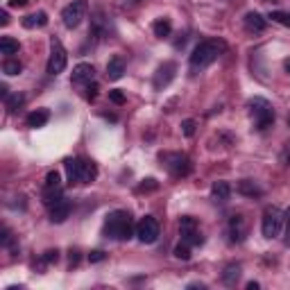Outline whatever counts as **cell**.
Here are the masks:
<instances>
[{
    "instance_id": "9c48e42d",
    "label": "cell",
    "mask_w": 290,
    "mask_h": 290,
    "mask_svg": "<svg viewBox=\"0 0 290 290\" xmlns=\"http://www.w3.org/2000/svg\"><path fill=\"white\" fill-rule=\"evenodd\" d=\"M136 238L143 245H152L159 238V222H156V218H152V215L141 218V222L136 225Z\"/></svg>"
},
{
    "instance_id": "5b68a950",
    "label": "cell",
    "mask_w": 290,
    "mask_h": 290,
    "mask_svg": "<svg viewBox=\"0 0 290 290\" xmlns=\"http://www.w3.org/2000/svg\"><path fill=\"white\" fill-rule=\"evenodd\" d=\"M249 113H252L256 129H261V132L274 123V109L265 97H252L249 100Z\"/></svg>"
},
{
    "instance_id": "4316f807",
    "label": "cell",
    "mask_w": 290,
    "mask_h": 290,
    "mask_svg": "<svg viewBox=\"0 0 290 290\" xmlns=\"http://www.w3.org/2000/svg\"><path fill=\"white\" fill-rule=\"evenodd\" d=\"M175 256L182 258V261H188V258H191V245L182 241V242L177 245V247H175Z\"/></svg>"
},
{
    "instance_id": "f35d334b",
    "label": "cell",
    "mask_w": 290,
    "mask_h": 290,
    "mask_svg": "<svg viewBox=\"0 0 290 290\" xmlns=\"http://www.w3.org/2000/svg\"><path fill=\"white\" fill-rule=\"evenodd\" d=\"M77 261H80V256H77V252H70V265H77Z\"/></svg>"
},
{
    "instance_id": "8fae6325",
    "label": "cell",
    "mask_w": 290,
    "mask_h": 290,
    "mask_svg": "<svg viewBox=\"0 0 290 290\" xmlns=\"http://www.w3.org/2000/svg\"><path fill=\"white\" fill-rule=\"evenodd\" d=\"M175 73H177V64H175V61H166V64L159 66V68H156V73H154V82H152L156 91L166 89V86L175 80Z\"/></svg>"
},
{
    "instance_id": "7c38bea8",
    "label": "cell",
    "mask_w": 290,
    "mask_h": 290,
    "mask_svg": "<svg viewBox=\"0 0 290 290\" xmlns=\"http://www.w3.org/2000/svg\"><path fill=\"white\" fill-rule=\"evenodd\" d=\"M96 77V68L91 64H77L73 68V77H70V84L73 86H89Z\"/></svg>"
},
{
    "instance_id": "d6a6232c",
    "label": "cell",
    "mask_w": 290,
    "mask_h": 290,
    "mask_svg": "<svg viewBox=\"0 0 290 290\" xmlns=\"http://www.w3.org/2000/svg\"><path fill=\"white\" fill-rule=\"evenodd\" d=\"M11 242H14V236H11V231L7 229H2V247H11Z\"/></svg>"
},
{
    "instance_id": "b9f144b4",
    "label": "cell",
    "mask_w": 290,
    "mask_h": 290,
    "mask_svg": "<svg viewBox=\"0 0 290 290\" xmlns=\"http://www.w3.org/2000/svg\"><path fill=\"white\" fill-rule=\"evenodd\" d=\"M288 166H290V152H288Z\"/></svg>"
},
{
    "instance_id": "1f68e13d",
    "label": "cell",
    "mask_w": 290,
    "mask_h": 290,
    "mask_svg": "<svg viewBox=\"0 0 290 290\" xmlns=\"http://www.w3.org/2000/svg\"><path fill=\"white\" fill-rule=\"evenodd\" d=\"M57 258H59V252H57V249H48V252L43 254V261H46V263H57Z\"/></svg>"
},
{
    "instance_id": "d4e9b609",
    "label": "cell",
    "mask_w": 290,
    "mask_h": 290,
    "mask_svg": "<svg viewBox=\"0 0 290 290\" xmlns=\"http://www.w3.org/2000/svg\"><path fill=\"white\" fill-rule=\"evenodd\" d=\"M25 102V97L21 96V93H14V96H7L5 97V107H7V111L9 113H16L18 111V107Z\"/></svg>"
},
{
    "instance_id": "83f0119b",
    "label": "cell",
    "mask_w": 290,
    "mask_h": 290,
    "mask_svg": "<svg viewBox=\"0 0 290 290\" xmlns=\"http://www.w3.org/2000/svg\"><path fill=\"white\" fill-rule=\"evenodd\" d=\"M270 18H272V21H277V23H281V25H286V27H290V14H288V11H272V14H270Z\"/></svg>"
},
{
    "instance_id": "e0dca14e",
    "label": "cell",
    "mask_w": 290,
    "mask_h": 290,
    "mask_svg": "<svg viewBox=\"0 0 290 290\" xmlns=\"http://www.w3.org/2000/svg\"><path fill=\"white\" fill-rule=\"evenodd\" d=\"M21 23H23V27H27V30L43 27V25H48V14H46V11H34V14H27Z\"/></svg>"
},
{
    "instance_id": "7a4b0ae2",
    "label": "cell",
    "mask_w": 290,
    "mask_h": 290,
    "mask_svg": "<svg viewBox=\"0 0 290 290\" xmlns=\"http://www.w3.org/2000/svg\"><path fill=\"white\" fill-rule=\"evenodd\" d=\"M225 41H220V39H209V41L197 43L193 54H191V66L193 68H206L225 52Z\"/></svg>"
},
{
    "instance_id": "ac0fdd59",
    "label": "cell",
    "mask_w": 290,
    "mask_h": 290,
    "mask_svg": "<svg viewBox=\"0 0 290 290\" xmlns=\"http://www.w3.org/2000/svg\"><path fill=\"white\" fill-rule=\"evenodd\" d=\"M229 234H231V241L234 242H241L245 238V220L241 215H234L229 222Z\"/></svg>"
},
{
    "instance_id": "3957f363",
    "label": "cell",
    "mask_w": 290,
    "mask_h": 290,
    "mask_svg": "<svg viewBox=\"0 0 290 290\" xmlns=\"http://www.w3.org/2000/svg\"><path fill=\"white\" fill-rule=\"evenodd\" d=\"M66 175H68L70 184H91L97 177V168L93 161H84V159H66L64 161Z\"/></svg>"
},
{
    "instance_id": "ffe728a7",
    "label": "cell",
    "mask_w": 290,
    "mask_h": 290,
    "mask_svg": "<svg viewBox=\"0 0 290 290\" xmlns=\"http://www.w3.org/2000/svg\"><path fill=\"white\" fill-rule=\"evenodd\" d=\"M211 197H213L215 202H227V199L231 197V186L227 182H215L213 186H211Z\"/></svg>"
},
{
    "instance_id": "30bf717a",
    "label": "cell",
    "mask_w": 290,
    "mask_h": 290,
    "mask_svg": "<svg viewBox=\"0 0 290 290\" xmlns=\"http://www.w3.org/2000/svg\"><path fill=\"white\" fill-rule=\"evenodd\" d=\"M179 231H182V241L188 242V245H202V241H204L197 229V222L191 215H184L179 220Z\"/></svg>"
},
{
    "instance_id": "8992f818",
    "label": "cell",
    "mask_w": 290,
    "mask_h": 290,
    "mask_svg": "<svg viewBox=\"0 0 290 290\" xmlns=\"http://www.w3.org/2000/svg\"><path fill=\"white\" fill-rule=\"evenodd\" d=\"M284 227V213L277 206H268L263 213V222H261V231L265 238H277Z\"/></svg>"
},
{
    "instance_id": "9a60e30c",
    "label": "cell",
    "mask_w": 290,
    "mask_h": 290,
    "mask_svg": "<svg viewBox=\"0 0 290 290\" xmlns=\"http://www.w3.org/2000/svg\"><path fill=\"white\" fill-rule=\"evenodd\" d=\"M245 27H247L249 32H263L265 27H268V21L258 11H247L245 14Z\"/></svg>"
},
{
    "instance_id": "cb8c5ba5",
    "label": "cell",
    "mask_w": 290,
    "mask_h": 290,
    "mask_svg": "<svg viewBox=\"0 0 290 290\" xmlns=\"http://www.w3.org/2000/svg\"><path fill=\"white\" fill-rule=\"evenodd\" d=\"M23 70V64L18 59H11V57H7L5 64H2V73L5 75H21Z\"/></svg>"
},
{
    "instance_id": "74e56055",
    "label": "cell",
    "mask_w": 290,
    "mask_h": 290,
    "mask_svg": "<svg viewBox=\"0 0 290 290\" xmlns=\"http://www.w3.org/2000/svg\"><path fill=\"white\" fill-rule=\"evenodd\" d=\"M284 222L288 225V242H290V209L284 213Z\"/></svg>"
},
{
    "instance_id": "f546056e",
    "label": "cell",
    "mask_w": 290,
    "mask_h": 290,
    "mask_svg": "<svg viewBox=\"0 0 290 290\" xmlns=\"http://www.w3.org/2000/svg\"><path fill=\"white\" fill-rule=\"evenodd\" d=\"M109 100H111L113 104H125V93L123 91H109Z\"/></svg>"
},
{
    "instance_id": "d6986e66",
    "label": "cell",
    "mask_w": 290,
    "mask_h": 290,
    "mask_svg": "<svg viewBox=\"0 0 290 290\" xmlns=\"http://www.w3.org/2000/svg\"><path fill=\"white\" fill-rule=\"evenodd\" d=\"M238 193L245 195V197H258V195H263V188L258 186L256 182H252V179H242L238 184Z\"/></svg>"
},
{
    "instance_id": "60d3db41",
    "label": "cell",
    "mask_w": 290,
    "mask_h": 290,
    "mask_svg": "<svg viewBox=\"0 0 290 290\" xmlns=\"http://www.w3.org/2000/svg\"><path fill=\"white\" fill-rule=\"evenodd\" d=\"M286 70H288V73H290V61H286Z\"/></svg>"
},
{
    "instance_id": "4dcf8cb0",
    "label": "cell",
    "mask_w": 290,
    "mask_h": 290,
    "mask_svg": "<svg viewBox=\"0 0 290 290\" xmlns=\"http://www.w3.org/2000/svg\"><path fill=\"white\" fill-rule=\"evenodd\" d=\"M104 258H107V254H104L102 249H96V252L89 254V261H91V263H100V261H104Z\"/></svg>"
},
{
    "instance_id": "5bb4252c",
    "label": "cell",
    "mask_w": 290,
    "mask_h": 290,
    "mask_svg": "<svg viewBox=\"0 0 290 290\" xmlns=\"http://www.w3.org/2000/svg\"><path fill=\"white\" fill-rule=\"evenodd\" d=\"M123 75H125V59L120 54H113L107 64V77L111 82H118Z\"/></svg>"
},
{
    "instance_id": "f1b7e54d",
    "label": "cell",
    "mask_w": 290,
    "mask_h": 290,
    "mask_svg": "<svg viewBox=\"0 0 290 290\" xmlns=\"http://www.w3.org/2000/svg\"><path fill=\"white\" fill-rule=\"evenodd\" d=\"M182 132H184V136H193L195 134V120L193 118L184 120V123H182Z\"/></svg>"
},
{
    "instance_id": "2e32d148",
    "label": "cell",
    "mask_w": 290,
    "mask_h": 290,
    "mask_svg": "<svg viewBox=\"0 0 290 290\" xmlns=\"http://www.w3.org/2000/svg\"><path fill=\"white\" fill-rule=\"evenodd\" d=\"M48 120H50V111H48V109H37V111L27 113L25 123H27V127L39 129V127H43V125L48 123Z\"/></svg>"
},
{
    "instance_id": "ba28073f",
    "label": "cell",
    "mask_w": 290,
    "mask_h": 290,
    "mask_svg": "<svg viewBox=\"0 0 290 290\" xmlns=\"http://www.w3.org/2000/svg\"><path fill=\"white\" fill-rule=\"evenodd\" d=\"M86 11H89V2L86 0H73L68 7H64L61 11V18H64V25L68 30H75L82 21L86 18Z\"/></svg>"
},
{
    "instance_id": "4fadbf2b",
    "label": "cell",
    "mask_w": 290,
    "mask_h": 290,
    "mask_svg": "<svg viewBox=\"0 0 290 290\" xmlns=\"http://www.w3.org/2000/svg\"><path fill=\"white\" fill-rule=\"evenodd\" d=\"M70 211H73V204H70L68 199L61 197L57 204L50 206V222H54V225H61V222L66 220L70 215Z\"/></svg>"
},
{
    "instance_id": "603a6c76",
    "label": "cell",
    "mask_w": 290,
    "mask_h": 290,
    "mask_svg": "<svg viewBox=\"0 0 290 290\" xmlns=\"http://www.w3.org/2000/svg\"><path fill=\"white\" fill-rule=\"evenodd\" d=\"M152 30H154V37L166 39V37H170V32H172V23L168 21V18H159V21L152 25Z\"/></svg>"
},
{
    "instance_id": "277c9868",
    "label": "cell",
    "mask_w": 290,
    "mask_h": 290,
    "mask_svg": "<svg viewBox=\"0 0 290 290\" xmlns=\"http://www.w3.org/2000/svg\"><path fill=\"white\" fill-rule=\"evenodd\" d=\"M163 161V166H166V170L170 172L172 177H188L191 175V170H193V163H191V159H188L186 154H182V152H163L161 156H159Z\"/></svg>"
},
{
    "instance_id": "484cf974",
    "label": "cell",
    "mask_w": 290,
    "mask_h": 290,
    "mask_svg": "<svg viewBox=\"0 0 290 290\" xmlns=\"http://www.w3.org/2000/svg\"><path fill=\"white\" fill-rule=\"evenodd\" d=\"M46 188H61V177L57 170H50L46 175Z\"/></svg>"
},
{
    "instance_id": "836d02e7",
    "label": "cell",
    "mask_w": 290,
    "mask_h": 290,
    "mask_svg": "<svg viewBox=\"0 0 290 290\" xmlns=\"http://www.w3.org/2000/svg\"><path fill=\"white\" fill-rule=\"evenodd\" d=\"M154 188H156V182L150 177V179H143V184L139 186V191L143 193V191H154Z\"/></svg>"
},
{
    "instance_id": "e575fe53",
    "label": "cell",
    "mask_w": 290,
    "mask_h": 290,
    "mask_svg": "<svg viewBox=\"0 0 290 290\" xmlns=\"http://www.w3.org/2000/svg\"><path fill=\"white\" fill-rule=\"evenodd\" d=\"M86 91H89V93H86V97H89V100H96V96H97V84H96V82H91V84L86 86Z\"/></svg>"
},
{
    "instance_id": "44dd1931",
    "label": "cell",
    "mask_w": 290,
    "mask_h": 290,
    "mask_svg": "<svg viewBox=\"0 0 290 290\" xmlns=\"http://www.w3.org/2000/svg\"><path fill=\"white\" fill-rule=\"evenodd\" d=\"M238 279H241V265L238 263H229L222 272V284L225 286H236Z\"/></svg>"
},
{
    "instance_id": "ab89813d",
    "label": "cell",
    "mask_w": 290,
    "mask_h": 290,
    "mask_svg": "<svg viewBox=\"0 0 290 290\" xmlns=\"http://www.w3.org/2000/svg\"><path fill=\"white\" fill-rule=\"evenodd\" d=\"M256 288H258L256 281H249V284H247V290H256Z\"/></svg>"
},
{
    "instance_id": "8d00e7d4",
    "label": "cell",
    "mask_w": 290,
    "mask_h": 290,
    "mask_svg": "<svg viewBox=\"0 0 290 290\" xmlns=\"http://www.w3.org/2000/svg\"><path fill=\"white\" fill-rule=\"evenodd\" d=\"M27 2H30V0H9V5H11V7H25Z\"/></svg>"
},
{
    "instance_id": "6da1fadb",
    "label": "cell",
    "mask_w": 290,
    "mask_h": 290,
    "mask_svg": "<svg viewBox=\"0 0 290 290\" xmlns=\"http://www.w3.org/2000/svg\"><path fill=\"white\" fill-rule=\"evenodd\" d=\"M102 234L107 238H113V241H129L132 236H136V227H134L132 215L123 209L111 211L107 215V220H104Z\"/></svg>"
},
{
    "instance_id": "d590c367",
    "label": "cell",
    "mask_w": 290,
    "mask_h": 290,
    "mask_svg": "<svg viewBox=\"0 0 290 290\" xmlns=\"http://www.w3.org/2000/svg\"><path fill=\"white\" fill-rule=\"evenodd\" d=\"M7 23H9V14L2 9V11H0V25H7Z\"/></svg>"
},
{
    "instance_id": "7402d4cb",
    "label": "cell",
    "mask_w": 290,
    "mask_h": 290,
    "mask_svg": "<svg viewBox=\"0 0 290 290\" xmlns=\"http://www.w3.org/2000/svg\"><path fill=\"white\" fill-rule=\"evenodd\" d=\"M18 52V41L11 37H2L0 39V54H5V57H11V54Z\"/></svg>"
},
{
    "instance_id": "52a82bcc",
    "label": "cell",
    "mask_w": 290,
    "mask_h": 290,
    "mask_svg": "<svg viewBox=\"0 0 290 290\" xmlns=\"http://www.w3.org/2000/svg\"><path fill=\"white\" fill-rule=\"evenodd\" d=\"M66 61H68V54L66 48L61 46L59 39H50V57H48V75H59L61 70L66 68Z\"/></svg>"
}]
</instances>
